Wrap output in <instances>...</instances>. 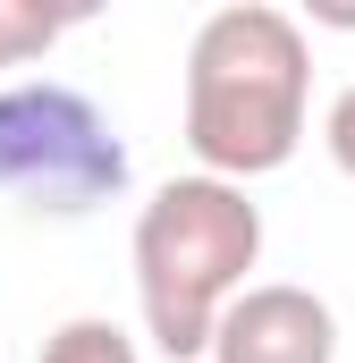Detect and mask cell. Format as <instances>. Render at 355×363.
Returning <instances> with one entry per match:
<instances>
[{"mask_svg": "<svg viewBox=\"0 0 355 363\" xmlns=\"http://www.w3.org/2000/svg\"><path fill=\"white\" fill-rule=\"evenodd\" d=\"M313 101V51L305 26L271 0H229L186 43V152L203 178H271L305 144Z\"/></svg>", "mask_w": 355, "mask_h": 363, "instance_id": "cell-1", "label": "cell"}, {"mask_svg": "<svg viewBox=\"0 0 355 363\" xmlns=\"http://www.w3.org/2000/svg\"><path fill=\"white\" fill-rule=\"evenodd\" d=\"M263 262V203L229 178H170L136 211V304L170 363L212 347V321Z\"/></svg>", "mask_w": 355, "mask_h": 363, "instance_id": "cell-2", "label": "cell"}, {"mask_svg": "<svg viewBox=\"0 0 355 363\" xmlns=\"http://www.w3.org/2000/svg\"><path fill=\"white\" fill-rule=\"evenodd\" d=\"M127 186V144L77 85H0V194L77 220Z\"/></svg>", "mask_w": 355, "mask_h": 363, "instance_id": "cell-3", "label": "cell"}, {"mask_svg": "<svg viewBox=\"0 0 355 363\" xmlns=\"http://www.w3.org/2000/svg\"><path fill=\"white\" fill-rule=\"evenodd\" d=\"M212 363H339V313L313 287H237L229 313L212 321Z\"/></svg>", "mask_w": 355, "mask_h": 363, "instance_id": "cell-4", "label": "cell"}, {"mask_svg": "<svg viewBox=\"0 0 355 363\" xmlns=\"http://www.w3.org/2000/svg\"><path fill=\"white\" fill-rule=\"evenodd\" d=\"M77 26V9H43V0H0V68L43 60L60 34Z\"/></svg>", "mask_w": 355, "mask_h": 363, "instance_id": "cell-5", "label": "cell"}, {"mask_svg": "<svg viewBox=\"0 0 355 363\" xmlns=\"http://www.w3.org/2000/svg\"><path fill=\"white\" fill-rule=\"evenodd\" d=\"M43 363H136V338L119 321H102V313H77V321H60L43 338Z\"/></svg>", "mask_w": 355, "mask_h": 363, "instance_id": "cell-6", "label": "cell"}, {"mask_svg": "<svg viewBox=\"0 0 355 363\" xmlns=\"http://www.w3.org/2000/svg\"><path fill=\"white\" fill-rule=\"evenodd\" d=\"M322 144H330V161H339V169L355 178V85L330 101V118H322Z\"/></svg>", "mask_w": 355, "mask_h": 363, "instance_id": "cell-7", "label": "cell"}]
</instances>
